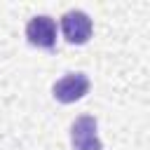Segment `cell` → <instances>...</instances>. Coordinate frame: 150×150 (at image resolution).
Segmentation results:
<instances>
[{
	"label": "cell",
	"mask_w": 150,
	"mask_h": 150,
	"mask_svg": "<svg viewBox=\"0 0 150 150\" xmlns=\"http://www.w3.org/2000/svg\"><path fill=\"white\" fill-rule=\"evenodd\" d=\"M61 33H63L66 42L84 45L91 38V19L80 9H70L61 16Z\"/></svg>",
	"instance_id": "2"
},
{
	"label": "cell",
	"mask_w": 150,
	"mask_h": 150,
	"mask_svg": "<svg viewBox=\"0 0 150 150\" xmlns=\"http://www.w3.org/2000/svg\"><path fill=\"white\" fill-rule=\"evenodd\" d=\"M96 117L91 115H82L73 122L70 127V143H73V150H103V143L98 138V131H96Z\"/></svg>",
	"instance_id": "1"
},
{
	"label": "cell",
	"mask_w": 150,
	"mask_h": 150,
	"mask_svg": "<svg viewBox=\"0 0 150 150\" xmlns=\"http://www.w3.org/2000/svg\"><path fill=\"white\" fill-rule=\"evenodd\" d=\"M52 91H54L56 101H61V103H75V101L84 98V94L89 91V77L84 73H68L59 82H54Z\"/></svg>",
	"instance_id": "3"
},
{
	"label": "cell",
	"mask_w": 150,
	"mask_h": 150,
	"mask_svg": "<svg viewBox=\"0 0 150 150\" xmlns=\"http://www.w3.org/2000/svg\"><path fill=\"white\" fill-rule=\"evenodd\" d=\"M26 38L33 47H42V49H52L56 45V21L47 14L33 16L26 23Z\"/></svg>",
	"instance_id": "4"
}]
</instances>
